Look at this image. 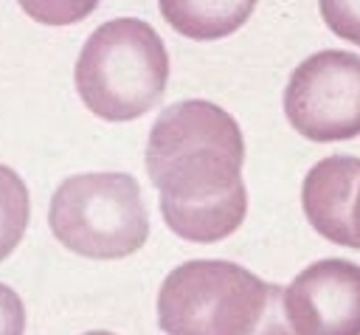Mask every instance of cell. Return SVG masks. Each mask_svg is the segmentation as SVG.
<instances>
[{
  "instance_id": "6da1fadb",
  "label": "cell",
  "mask_w": 360,
  "mask_h": 335,
  "mask_svg": "<svg viewBox=\"0 0 360 335\" xmlns=\"http://www.w3.org/2000/svg\"><path fill=\"white\" fill-rule=\"evenodd\" d=\"M245 141L231 113L205 99L166 107L146 141V172L160 197L205 200L242 180Z\"/></svg>"
},
{
  "instance_id": "8992f818",
  "label": "cell",
  "mask_w": 360,
  "mask_h": 335,
  "mask_svg": "<svg viewBox=\"0 0 360 335\" xmlns=\"http://www.w3.org/2000/svg\"><path fill=\"white\" fill-rule=\"evenodd\" d=\"M284 310L298 335H360V265L312 262L284 287Z\"/></svg>"
},
{
  "instance_id": "8fae6325",
  "label": "cell",
  "mask_w": 360,
  "mask_h": 335,
  "mask_svg": "<svg viewBox=\"0 0 360 335\" xmlns=\"http://www.w3.org/2000/svg\"><path fill=\"white\" fill-rule=\"evenodd\" d=\"M20 8L42 25H73L96 11L98 0H17Z\"/></svg>"
},
{
  "instance_id": "7c38bea8",
  "label": "cell",
  "mask_w": 360,
  "mask_h": 335,
  "mask_svg": "<svg viewBox=\"0 0 360 335\" xmlns=\"http://www.w3.org/2000/svg\"><path fill=\"white\" fill-rule=\"evenodd\" d=\"M318 6L332 34L360 45V0H318Z\"/></svg>"
},
{
  "instance_id": "3957f363",
  "label": "cell",
  "mask_w": 360,
  "mask_h": 335,
  "mask_svg": "<svg viewBox=\"0 0 360 335\" xmlns=\"http://www.w3.org/2000/svg\"><path fill=\"white\" fill-rule=\"evenodd\" d=\"M48 225L68 251L87 259H124L149 236L141 186L124 172H84L62 180L51 197Z\"/></svg>"
},
{
  "instance_id": "9a60e30c",
  "label": "cell",
  "mask_w": 360,
  "mask_h": 335,
  "mask_svg": "<svg viewBox=\"0 0 360 335\" xmlns=\"http://www.w3.org/2000/svg\"><path fill=\"white\" fill-rule=\"evenodd\" d=\"M352 222H354V236H357V251H360V191L354 200V211H352Z\"/></svg>"
},
{
  "instance_id": "4fadbf2b",
  "label": "cell",
  "mask_w": 360,
  "mask_h": 335,
  "mask_svg": "<svg viewBox=\"0 0 360 335\" xmlns=\"http://www.w3.org/2000/svg\"><path fill=\"white\" fill-rule=\"evenodd\" d=\"M248 335H298L287 318V310H284V287L278 284H267V301H264V310L256 321V327L248 332Z\"/></svg>"
},
{
  "instance_id": "7a4b0ae2",
  "label": "cell",
  "mask_w": 360,
  "mask_h": 335,
  "mask_svg": "<svg viewBox=\"0 0 360 335\" xmlns=\"http://www.w3.org/2000/svg\"><path fill=\"white\" fill-rule=\"evenodd\" d=\"M73 79L90 113L104 121H132L160 101L169 53L149 23L118 17L87 37Z\"/></svg>"
},
{
  "instance_id": "277c9868",
  "label": "cell",
  "mask_w": 360,
  "mask_h": 335,
  "mask_svg": "<svg viewBox=\"0 0 360 335\" xmlns=\"http://www.w3.org/2000/svg\"><path fill=\"white\" fill-rule=\"evenodd\" d=\"M267 301V282L225 259L177 265L158 293L166 335H248Z\"/></svg>"
},
{
  "instance_id": "ba28073f",
  "label": "cell",
  "mask_w": 360,
  "mask_h": 335,
  "mask_svg": "<svg viewBox=\"0 0 360 335\" xmlns=\"http://www.w3.org/2000/svg\"><path fill=\"white\" fill-rule=\"evenodd\" d=\"M160 214L172 234L188 242H219L242 225L248 214V189L239 180L228 191L205 200L160 197Z\"/></svg>"
},
{
  "instance_id": "5b68a950",
  "label": "cell",
  "mask_w": 360,
  "mask_h": 335,
  "mask_svg": "<svg viewBox=\"0 0 360 335\" xmlns=\"http://www.w3.org/2000/svg\"><path fill=\"white\" fill-rule=\"evenodd\" d=\"M284 115L307 141H346L360 135V56L318 51L287 82Z\"/></svg>"
},
{
  "instance_id": "30bf717a",
  "label": "cell",
  "mask_w": 360,
  "mask_h": 335,
  "mask_svg": "<svg viewBox=\"0 0 360 335\" xmlns=\"http://www.w3.org/2000/svg\"><path fill=\"white\" fill-rule=\"evenodd\" d=\"M28 211L31 203L22 177L11 166L0 163V262L20 245L28 225Z\"/></svg>"
},
{
  "instance_id": "5bb4252c",
  "label": "cell",
  "mask_w": 360,
  "mask_h": 335,
  "mask_svg": "<svg viewBox=\"0 0 360 335\" xmlns=\"http://www.w3.org/2000/svg\"><path fill=\"white\" fill-rule=\"evenodd\" d=\"M25 332V307L22 298L0 282V335H22Z\"/></svg>"
},
{
  "instance_id": "52a82bcc",
  "label": "cell",
  "mask_w": 360,
  "mask_h": 335,
  "mask_svg": "<svg viewBox=\"0 0 360 335\" xmlns=\"http://www.w3.org/2000/svg\"><path fill=\"white\" fill-rule=\"evenodd\" d=\"M360 191V158L329 155L321 158L304 177L301 206L309 225L329 242L357 248L354 236V200Z\"/></svg>"
},
{
  "instance_id": "9c48e42d",
  "label": "cell",
  "mask_w": 360,
  "mask_h": 335,
  "mask_svg": "<svg viewBox=\"0 0 360 335\" xmlns=\"http://www.w3.org/2000/svg\"><path fill=\"white\" fill-rule=\"evenodd\" d=\"M163 20L188 39H222L239 31L256 0H158Z\"/></svg>"
},
{
  "instance_id": "2e32d148",
  "label": "cell",
  "mask_w": 360,
  "mask_h": 335,
  "mask_svg": "<svg viewBox=\"0 0 360 335\" xmlns=\"http://www.w3.org/2000/svg\"><path fill=\"white\" fill-rule=\"evenodd\" d=\"M84 335H112V332H104V329H96V332H84Z\"/></svg>"
}]
</instances>
